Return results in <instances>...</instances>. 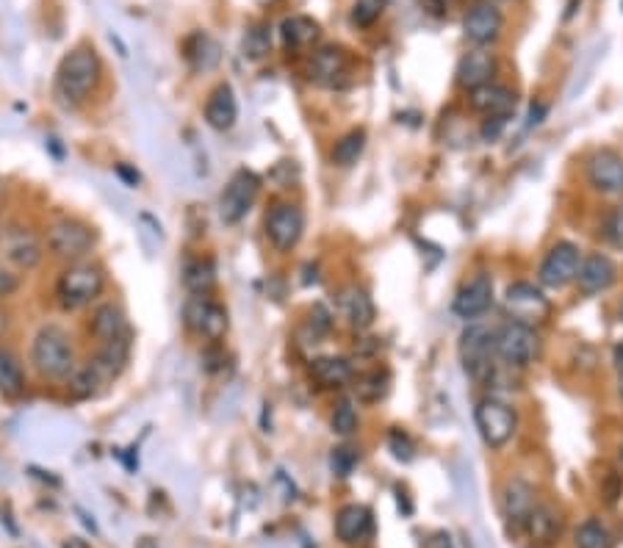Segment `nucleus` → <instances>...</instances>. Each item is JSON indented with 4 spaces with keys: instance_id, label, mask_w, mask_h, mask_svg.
I'll list each match as a JSON object with an SVG mask.
<instances>
[{
    "instance_id": "f257e3e1",
    "label": "nucleus",
    "mask_w": 623,
    "mask_h": 548,
    "mask_svg": "<svg viewBox=\"0 0 623 548\" xmlns=\"http://www.w3.org/2000/svg\"><path fill=\"white\" fill-rule=\"evenodd\" d=\"M103 64L92 48H75L61 59L56 70V97L61 106L75 108L86 103L100 84Z\"/></svg>"
},
{
    "instance_id": "f03ea898",
    "label": "nucleus",
    "mask_w": 623,
    "mask_h": 548,
    "mask_svg": "<svg viewBox=\"0 0 623 548\" xmlns=\"http://www.w3.org/2000/svg\"><path fill=\"white\" fill-rule=\"evenodd\" d=\"M31 363L45 380H70L75 366V346L70 333L59 324H45L39 327L31 344Z\"/></svg>"
},
{
    "instance_id": "7ed1b4c3",
    "label": "nucleus",
    "mask_w": 623,
    "mask_h": 548,
    "mask_svg": "<svg viewBox=\"0 0 623 548\" xmlns=\"http://www.w3.org/2000/svg\"><path fill=\"white\" fill-rule=\"evenodd\" d=\"M106 274L95 263H70L56 283V299L64 310H81L103 297Z\"/></svg>"
},
{
    "instance_id": "20e7f679",
    "label": "nucleus",
    "mask_w": 623,
    "mask_h": 548,
    "mask_svg": "<svg viewBox=\"0 0 623 548\" xmlns=\"http://www.w3.org/2000/svg\"><path fill=\"white\" fill-rule=\"evenodd\" d=\"M540 355V338L532 324L510 322L496 330V358L510 369H529Z\"/></svg>"
},
{
    "instance_id": "39448f33",
    "label": "nucleus",
    "mask_w": 623,
    "mask_h": 548,
    "mask_svg": "<svg viewBox=\"0 0 623 548\" xmlns=\"http://www.w3.org/2000/svg\"><path fill=\"white\" fill-rule=\"evenodd\" d=\"M474 424L480 429V438L488 449H504L516 435L518 416L507 402L496 396H485L474 407Z\"/></svg>"
},
{
    "instance_id": "423d86ee",
    "label": "nucleus",
    "mask_w": 623,
    "mask_h": 548,
    "mask_svg": "<svg viewBox=\"0 0 623 548\" xmlns=\"http://www.w3.org/2000/svg\"><path fill=\"white\" fill-rule=\"evenodd\" d=\"M460 363H463V369H466L468 377H474V380H491L493 377V360L496 358V333L488 330V327H482V324H471L463 330L460 335Z\"/></svg>"
},
{
    "instance_id": "0eeeda50",
    "label": "nucleus",
    "mask_w": 623,
    "mask_h": 548,
    "mask_svg": "<svg viewBox=\"0 0 623 548\" xmlns=\"http://www.w3.org/2000/svg\"><path fill=\"white\" fill-rule=\"evenodd\" d=\"M48 250L64 263L84 261L95 250V230L81 219H59L48 227Z\"/></svg>"
},
{
    "instance_id": "6e6552de",
    "label": "nucleus",
    "mask_w": 623,
    "mask_h": 548,
    "mask_svg": "<svg viewBox=\"0 0 623 548\" xmlns=\"http://www.w3.org/2000/svg\"><path fill=\"white\" fill-rule=\"evenodd\" d=\"M0 258L12 269L34 272L45 261V241L31 227L9 225L6 230H0Z\"/></svg>"
},
{
    "instance_id": "1a4fd4ad",
    "label": "nucleus",
    "mask_w": 623,
    "mask_h": 548,
    "mask_svg": "<svg viewBox=\"0 0 623 548\" xmlns=\"http://www.w3.org/2000/svg\"><path fill=\"white\" fill-rule=\"evenodd\" d=\"M183 324H186L189 333L208 338L216 344L228 333L230 319L228 310L222 308L216 299H211L208 294H192L183 305Z\"/></svg>"
},
{
    "instance_id": "9d476101",
    "label": "nucleus",
    "mask_w": 623,
    "mask_h": 548,
    "mask_svg": "<svg viewBox=\"0 0 623 548\" xmlns=\"http://www.w3.org/2000/svg\"><path fill=\"white\" fill-rule=\"evenodd\" d=\"M582 250L574 241H557L552 250L543 255L538 266V283L540 288H552V291H563L571 283H576V274L582 266Z\"/></svg>"
},
{
    "instance_id": "9b49d317",
    "label": "nucleus",
    "mask_w": 623,
    "mask_h": 548,
    "mask_svg": "<svg viewBox=\"0 0 623 548\" xmlns=\"http://www.w3.org/2000/svg\"><path fill=\"white\" fill-rule=\"evenodd\" d=\"M258 191H261V178L252 169H239L228 180V186H225L222 197H219V216H222V222L225 225H239L241 219L250 214Z\"/></svg>"
},
{
    "instance_id": "f8f14e48",
    "label": "nucleus",
    "mask_w": 623,
    "mask_h": 548,
    "mask_svg": "<svg viewBox=\"0 0 623 548\" xmlns=\"http://www.w3.org/2000/svg\"><path fill=\"white\" fill-rule=\"evenodd\" d=\"M504 308L513 316V322L540 324L552 316V302L543 294V288L532 283H513L504 291Z\"/></svg>"
},
{
    "instance_id": "ddd939ff",
    "label": "nucleus",
    "mask_w": 623,
    "mask_h": 548,
    "mask_svg": "<svg viewBox=\"0 0 623 548\" xmlns=\"http://www.w3.org/2000/svg\"><path fill=\"white\" fill-rule=\"evenodd\" d=\"M305 230V214L300 205L277 203L266 214V239L277 252H291L302 239Z\"/></svg>"
},
{
    "instance_id": "4468645a",
    "label": "nucleus",
    "mask_w": 623,
    "mask_h": 548,
    "mask_svg": "<svg viewBox=\"0 0 623 548\" xmlns=\"http://www.w3.org/2000/svg\"><path fill=\"white\" fill-rule=\"evenodd\" d=\"M493 305V277L488 272H477L457 288L452 299V313L463 322H477Z\"/></svg>"
},
{
    "instance_id": "2eb2a0df",
    "label": "nucleus",
    "mask_w": 623,
    "mask_h": 548,
    "mask_svg": "<svg viewBox=\"0 0 623 548\" xmlns=\"http://www.w3.org/2000/svg\"><path fill=\"white\" fill-rule=\"evenodd\" d=\"M590 189L599 194H623V155L615 150H596L585 164Z\"/></svg>"
},
{
    "instance_id": "dca6fc26",
    "label": "nucleus",
    "mask_w": 623,
    "mask_h": 548,
    "mask_svg": "<svg viewBox=\"0 0 623 548\" xmlns=\"http://www.w3.org/2000/svg\"><path fill=\"white\" fill-rule=\"evenodd\" d=\"M504 17L493 3H477L463 17V36L474 48H488L502 36Z\"/></svg>"
},
{
    "instance_id": "f3484780",
    "label": "nucleus",
    "mask_w": 623,
    "mask_h": 548,
    "mask_svg": "<svg viewBox=\"0 0 623 548\" xmlns=\"http://www.w3.org/2000/svg\"><path fill=\"white\" fill-rule=\"evenodd\" d=\"M618 283V266L612 261L610 255L604 252H590L582 258V266H579V274H576V286L585 297H596V294H604L610 291L612 286Z\"/></svg>"
},
{
    "instance_id": "a211bd4d",
    "label": "nucleus",
    "mask_w": 623,
    "mask_h": 548,
    "mask_svg": "<svg viewBox=\"0 0 623 548\" xmlns=\"http://www.w3.org/2000/svg\"><path fill=\"white\" fill-rule=\"evenodd\" d=\"M496 70H499V61L493 56L488 48H474L468 50L463 59L457 61L455 70V84L466 92H474L485 84H493L496 78Z\"/></svg>"
},
{
    "instance_id": "6ab92c4d",
    "label": "nucleus",
    "mask_w": 623,
    "mask_h": 548,
    "mask_svg": "<svg viewBox=\"0 0 623 548\" xmlns=\"http://www.w3.org/2000/svg\"><path fill=\"white\" fill-rule=\"evenodd\" d=\"M468 103L485 120H491V117H507L510 120L516 114L518 95L510 86L485 84L480 89H474V92H468Z\"/></svg>"
},
{
    "instance_id": "aec40b11",
    "label": "nucleus",
    "mask_w": 623,
    "mask_h": 548,
    "mask_svg": "<svg viewBox=\"0 0 623 548\" xmlns=\"http://www.w3.org/2000/svg\"><path fill=\"white\" fill-rule=\"evenodd\" d=\"M374 535V515L363 504H347L336 515V537L344 546H363Z\"/></svg>"
},
{
    "instance_id": "412c9836",
    "label": "nucleus",
    "mask_w": 623,
    "mask_h": 548,
    "mask_svg": "<svg viewBox=\"0 0 623 548\" xmlns=\"http://www.w3.org/2000/svg\"><path fill=\"white\" fill-rule=\"evenodd\" d=\"M349 72V56L344 48L327 45V48L313 53L311 64H308V78L319 86H338Z\"/></svg>"
},
{
    "instance_id": "4be33fe9",
    "label": "nucleus",
    "mask_w": 623,
    "mask_h": 548,
    "mask_svg": "<svg viewBox=\"0 0 623 548\" xmlns=\"http://www.w3.org/2000/svg\"><path fill=\"white\" fill-rule=\"evenodd\" d=\"M338 310L341 316L347 319L349 327L355 330H369L377 319V308H374V299L369 297V291L360 286L341 288L338 294Z\"/></svg>"
},
{
    "instance_id": "5701e85b",
    "label": "nucleus",
    "mask_w": 623,
    "mask_h": 548,
    "mask_svg": "<svg viewBox=\"0 0 623 548\" xmlns=\"http://www.w3.org/2000/svg\"><path fill=\"white\" fill-rule=\"evenodd\" d=\"M532 510H535V488L524 479H510L502 490V515L507 518V524L524 529Z\"/></svg>"
},
{
    "instance_id": "b1692460",
    "label": "nucleus",
    "mask_w": 623,
    "mask_h": 548,
    "mask_svg": "<svg viewBox=\"0 0 623 548\" xmlns=\"http://www.w3.org/2000/svg\"><path fill=\"white\" fill-rule=\"evenodd\" d=\"M239 120V103L230 84H219L205 100V122L214 131H230Z\"/></svg>"
},
{
    "instance_id": "393cba45",
    "label": "nucleus",
    "mask_w": 623,
    "mask_h": 548,
    "mask_svg": "<svg viewBox=\"0 0 623 548\" xmlns=\"http://www.w3.org/2000/svg\"><path fill=\"white\" fill-rule=\"evenodd\" d=\"M311 377L319 388H347L349 382L355 380V366L347 358H336V355H324V358L311 360Z\"/></svg>"
},
{
    "instance_id": "a878e982",
    "label": "nucleus",
    "mask_w": 623,
    "mask_h": 548,
    "mask_svg": "<svg viewBox=\"0 0 623 548\" xmlns=\"http://www.w3.org/2000/svg\"><path fill=\"white\" fill-rule=\"evenodd\" d=\"M89 333L100 344L128 335V322H125V313H122L120 305H114V302L97 305L95 313H92V322H89Z\"/></svg>"
},
{
    "instance_id": "bb28decb",
    "label": "nucleus",
    "mask_w": 623,
    "mask_h": 548,
    "mask_svg": "<svg viewBox=\"0 0 623 548\" xmlns=\"http://www.w3.org/2000/svg\"><path fill=\"white\" fill-rule=\"evenodd\" d=\"M280 36H283V45L291 50L311 48L313 42L322 36V28L319 23L308 17V14H291L280 23Z\"/></svg>"
},
{
    "instance_id": "cd10ccee",
    "label": "nucleus",
    "mask_w": 623,
    "mask_h": 548,
    "mask_svg": "<svg viewBox=\"0 0 623 548\" xmlns=\"http://www.w3.org/2000/svg\"><path fill=\"white\" fill-rule=\"evenodd\" d=\"M527 535L532 537V543H538V546H549L554 543L557 537H560V529H563V521H560V515L554 513L552 507H546V504H535V510L532 515L527 518Z\"/></svg>"
},
{
    "instance_id": "c85d7f7f",
    "label": "nucleus",
    "mask_w": 623,
    "mask_h": 548,
    "mask_svg": "<svg viewBox=\"0 0 623 548\" xmlns=\"http://www.w3.org/2000/svg\"><path fill=\"white\" fill-rule=\"evenodd\" d=\"M128 358H131V341H128V335H122V338H114V341L100 344L92 363L106 374L108 380H117L122 374V369H125Z\"/></svg>"
},
{
    "instance_id": "c756f323",
    "label": "nucleus",
    "mask_w": 623,
    "mask_h": 548,
    "mask_svg": "<svg viewBox=\"0 0 623 548\" xmlns=\"http://www.w3.org/2000/svg\"><path fill=\"white\" fill-rule=\"evenodd\" d=\"M222 59V50H219V42L211 39L208 34H194L189 36L186 42V61L192 64L197 72L214 70L216 64Z\"/></svg>"
},
{
    "instance_id": "7c9ffc66",
    "label": "nucleus",
    "mask_w": 623,
    "mask_h": 548,
    "mask_svg": "<svg viewBox=\"0 0 623 548\" xmlns=\"http://www.w3.org/2000/svg\"><path fill=\"white\" fill-rule=\"evenodd\" d=\"M25 391V371L12 349L0 346V394L20 396Z\"/></svg>"
},
{
    "instance_id": "2f4dec72",
    "label": "nucleus",
    "mask_w": 623,
    "mask_h": 548,
    "mask_svg": "<svg viewBox=\"0 0 623 548\" xmlns=\"http://www.w3.org/2000/svg\"><path fill=\"white\" fill-rule=\"evenodd\" d=\"M363 150H366V131H363V128H355V131L344 133V136L333 144L330 161L341 169L355 167L360 161V155H363Z\"/></svg>"
},
{
    "instance_id": "473e14b6",
    "label": "nucleus",
    "mask_w": 623,
    "mask_h": 548,
    "mask_svg": "<svg viewBox=\"0 0 623 548\" xmlns=\"http://www.w3.org/2000/svg\"><path fill=\"white\" fill-rule=\"evenodd\" d=\"M108 377L103 374V371L97 369L95 363L89 360L86 366H81V369H75L70 374V391L78 399H89V396H97L103 388L108 385Z\"/></svg>"
},
{
    "instance_id": "72a5a7b5",
    "label": "nucleus",
    "mask_w": 623,
    "mask_h": 548,
    "mask_svg": "<svg viewBox=\"0 0 623 548\" xmlns=\"http://www.w3.org/2000/svg\"><path fill=\"white\" fill-rule=\"evenodd\" d=\"M183 286L189 288V294H211V288L216 286V269L211 261H197L186 263L183 269Z\"/></svg>"
},
{
    "instance_id": "f704fd0d",
    "label": "nucleus",
    "mask_w": 623,
    "mask_h": 548,
    "mask_svg": "<svg viewBox=\"0 0 623 548\" xmlns=\"http://www.w3.org/2000/svg\"><path fill=\"white\" fill-rule=\"evenodd\" d=\"M388 385H391L388 371L374 369L369 374H360L358 380H355V396H358L363 405H377L388 394Z\"/></svg>"
},
{
    "instance_id": "c9c22d12",
    "label": "nucleus",
    "mask_w": 623,
    "mask_h": 548,
    "mask_svg": "<svg viewBox=\"0 0 623 548\" xmlns=\"http://www.w3.org/2000/svg\"><path fill=\"white\" fill-rule=\"evenodd\" d=\"M574 546L576 548H612V535L607 532V526L590 518V521H585V524L576 526Z\"/></svg>"
},
{
    "instance_id": "e433bc0d",
    "label": "nucleus",
    "mask_w": 623,
    "mask_h": 548,
    "mask_svg": "<svg viewBox=\"0 0 623 548\" xmlns=\"http://www.w3.org/2000/svg\"><path fill=\"white\" fill-rule=\"evenodd\" d=\"M330 427L341 438H349L355 429H358V410H355V402L352 399H341L333 407V416H330Z\"/></svg>"
},
{
    "instance_id": "4c0bfd02",
    "label": "nucleus",
    "mask_w": 623,
    "mask_h": 548,
    "mask_svg": "<svg viewBox=\"0 0 623 548\" xmlns=\"http://www.w3.org/2000/svg\"><path fill=\"white\" fill-rule=\"evenodd\" d=\"M601 239L612 250L623 252V205H615L607 211V216L601 219Z\"/></svg>"
},
{
    "instance_id": "58836bf2",
    "label": "nucleus",
    "mask_w": 623,
    "mask_h": 548,
    "mask_svg": "<svg viewBox=\"0 0 623 548\" xmlns=\"http://www.w3.org/2000/svg\"><path fill=\"white\" fill-rule=\"evenodd\" d=\"M272 48V36H269V28L258 25V28H250L247 36H244V56L250 59H264L266 53Z\"/></svg>"
},
{
    "instance_id": "ea45409f",
    "label": "nucleus",
    "mask_w": 623,
    "mask_h": 548,
    "mask_svg": "<svg viewBox=\"0 0 623 548\" xmlns=\"http://www.w3.org/2000/svg\"><path fill=\"white\" fill-rule=\"evenodd\" d=\"M355 465H358V452L349 449V446H338V449H333V454H330V468H333L336 477L347 479L349 474L355 471Z\"/></svg>"
},
{
    "instance_id": "a19ab883",
    "label": "nucleus",
    "mask_w": 623,
    "mask_h": 548,
    "mask_svg": "<svg viewBox=\"0 0 623 548\" xmlns=\"http://www.w3.org/2000/svg\"><path fill=\"white\" fill-rule=\"evenodd\" d=\"M385 0H358L352 9V23L355 25H372L380 14H383Z\"/></svg>"
},
{
    "instance_id": "79ce46f5",
    "label": "nucleus",
    "mask_w": 623,
    "mask_h": 548,
    "mask_svg": "<svg viewBox=\"0 0 623 548\" xmlns=\"http://www.w3.org/2000/svg\"><path fill=\"white\" fill-rule=\"evenodd\" d=\"M388 449H391V454H394L399 463H410V460H413V452H416L413 441H410L402 429H394V432L388 435Z\"/></svg>"
},
{
    "instance_id": "37998d69",
    "label": "nucleus",
    "mask_w": 623,
    "mask_h": 548,
    "mask_svg": "<svg viewBox=\"0 0 623 548\" xmlns=\"http://www.w3.org/2000/svg\"><path fill=\"white\" fill-rule=\"evenodd\" d=\"M23 286L20 274L14 272L12 266H0V299H12Z\"/></svg>"
},
{
    "instance_id": "c03bdc74",
    "label": "nucleus",
    "mask_w": 623,
    "mask_h": 548,
    "mask_svg": "<svg viewBox=\"0 0 623 548\" xmlns=\"http://www.w3.org/2000/svg\"><path fill=\"white\" fill-rule=\"evenodd\" d=\"M504 128H507V117H491V120L482 122V139L485 142H496Z\"/></svg>"
},
{
    "instance_id": "a18cd8bd",
    "label": "nucleus",
    "mask_w": 623,
    "mask_h": 548,
    "mask_svg": "<svg viewBox=\"0 0 623 548\" xmlns=\"http://www.w3.org/2000/svg\"><path fill=\"white\" fill-rule=\"evenodd\" d=\"M543 117H546V106H543V103H535V106L529 108L527 128H538L540 122H543Z\"/></svg>"
},
{
    "instance_id": "49530a36",
    "label": "nucleus",
    "mask_w": 623,
    "mask_h": 548,
    "mask_svg": "<svg viewBox=\"0 0 623 548\" xmlns=\"http://www.w3.org/2000/svg\"><path fill=\"white\" fill-rule=\"evenodd\" d=\"M9 327H12V316H9V310L0 308V338L9 333Z\"/></svg>"
},
{
    "instance_id": "de8ad7c7",
    "label": "nucleus",
    "mask_w": 623,
    "mask_h": 548,
    "mask_svg": "<svg viewBox=\"0 0 623 548\" xmlns=\"http://www.w3.org/2000/svg\"><path fill=\"white\" fill-rule=\"evenodd\" d=\"M61 548H89V543H86L84 537H67Z\"/></svg>"
},
{
    "instance_id": "09e8293b",
    "label": "nucleus",
    "mask_w": 623,
    "mask_h": 548,
    "mask_svg": "<svg viewBox=\"0 0 623 548\" xmlns=\"http://www.w3.org/2000/svg\"><path fill=\"white\" fill-rule=\"evenodd\" d=\"M117 172H120L122 178L128 180L131 186H136V183H139V172H131V169H125V167H117Z\"/></svg>"
},
{
    "instance_id": "8fccbe9b",
    "label": "nucleus",
    "mask_w": 623,
    "mask_h": 548,
    "mask_svg": "<svg viewBox=\"0 0 623 548\" xmlns=\"http://www.w3.org/2000/svg\"><path fill=\"white\" fill-rule=\"evenodd\" d=\"M612 358H615V363H618V366H621L623 369V341L618 346H615V352H612Z\"/></svg>"
},
{
    "instance_id": "3c124183",
    "label": "nucleus",
    "mask_w": 623,
    "mask_h": 548,
    "mask_svg": "<svg viewBox=\"0 0 623 548\" xmlns=\"http://www.w3.org/2000/svg\"><path fill=\"white\" fill-rule=\"evenodd\" d=\"M258 6H272V3H277V0H255Z\"/></svg>"
},
{
    "instance_id": "603ef678",
    "label": "nucleus",
    "mask_w": 623,
    "mask_h": 548,
    "mask_svg": "<svg viewBox=\"0 0 623 548\" xmlns=\"http://www.w3.org/2000/svg\"><path fill=\"white\" fill-rule=\"evenodd\" d=\"M618 316H621V322H623V302H621V308H618Z\"/></svg>"
},
{
    "instance_id": "864d4df0",
    "label": "nucleus",
    "mask_w": 623,
    "mask_h": 548,
    "mask_svg": "<svg viewBox=\"0 0 623 548\" xmlns=\"http://www.w3.org/2000/svg\"><path fill=\"white\" fill-rule=\"evenodd\" d=\"M621 9H623V0H621Z\"/></svg>"
},
{
    "instance_id": "5fc2aeb1",
    "label": "nucleus",
    "mask_w": 623,
    "mask_h": 548,
    "mask_svg": "<svg viewBox=\"0 0 623 548\" xmlns=\"http://www.w3.org/2000/svg\"><path fill=\"white\" fill-rule=\"evenodd\" d=\"M621 454H623V452H621Z\"/></svg>"
}]
</instances>
